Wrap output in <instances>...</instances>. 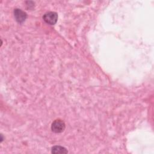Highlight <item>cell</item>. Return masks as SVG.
<instances>
[{
	"label": "cell",
	"mask_w": 154,
	"mask_h": 154,
	"mask_svg": "<svg viewBox=\"0 0 154 154\" xmlns=\"http://www.w3.org/2000/svg\"><path fill=\"white\" fill-rule=\"evenodd\" d=\"M65 128L66 125L64 122L60 119L54 120L51 125L52 131L55 133H61L63 132L65 129Z\"/></svg>",
	"instance_id": "cell-1"
},
{
	"label": "cell",
	"mask_w": 154,
	"mask_h": 154,
	"mask_svg": "<svg viewBox=\"0 0 154 154\" xmlns=\"http://www.w3.org/2000/svg\"><path fill=\"white\" fill-rule=\"evenodd\" d=\"M43 19L46 23L49 25H54L57 21L58 15L55 12L49 11L43 15Z\"/></svg>",
	"instance_id": "cell-2"
},
{
	"label": "cell",
	"mask_w": 154,
	"mask_h": 154,
	"mask_svg": "<svg viewBox=\"0 0 154 154\" xmlns=\"http://www.w3.org/2000/svg\"><path fill=\"white\" fill-rule=\"evenodd\" d=\"M14 16L17 22L22 23L26 19L27 15L26 13L22 11L21 9L16 8L14 10Z\"/></svg>",
	"instance_id": "cell-3"
},
{
	"label": "cell",
	"mask_w": 154,
	"mask_h": 154,
	"mask_svg": "<svg viewBox=\"0 0 154 154\" xmlns=\"http://www.w3.org/2000/svg\"><path fill=\"white\" fill-rule=\"evenodd\" d=\"M68 151L66 148L60 146H55L52 148V153L57 154V153H67Z\"/></svg>",
	"instance_id": "cell-4"
}]
</instances>
